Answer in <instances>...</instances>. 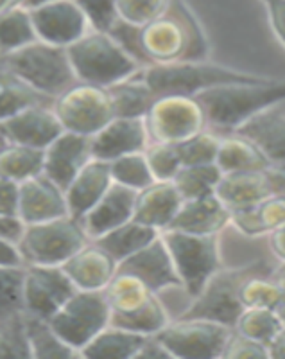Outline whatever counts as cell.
<instances>
[{"label": "cell", "instance_id": "1", "mask_svg": "<svg viewBox=\"0 0 285 359\" xmlns=\"http://www.w3.org/2000/svg\"><path fill=\"white\" fill-rule=\"evenodd\" d=\"M139 47L147 65L208 60V40L185 0H172L162 17L139 27Z\"/></svg>", "mask_w": 285, "mask_h": 359}, {"label": "cell", "instance_id": "2", "mask_svg": "<svg viewBox=\"0 0 285 359\" xmlns=\"http://www.w3.org/2000/svg\"><path fill=\"white\" fill-rule=\"evenodd\" d=\"M207 117V126L235 131L260 111L285 101V81L262 79L251 83H228L196 95Z\"/></svg>", "mask_w": 285, "mask_h": 359}, {"label": "cell", "instance_id": "3", "mask_svg": "<svg viewBox=\"0 0 285 359\" xmlns=\"http://www.w3.org/2000/svg\"><path fill=\"white\" fill-rule=\"evenodd\" d=\"M0 72L9 74L50 101L78 83L65 47L41 40L0 56Z\"/></svg>", "mask_w": 285, "mask_h": 359}, {"label": "cell", "instance_id": "4", "mask_svg": "<svg viewBox=\"0 0 285 359\" xmlns=\"http://www.w3.org/2000/svg\"><path fill=\"white\" fill-rule=\"evenodd\" d=\"M74 74L79 83L110 86L131 78L142 69L137 60L111 34L90 29L67 47Z\"/></svg>", "mask_w": 285, "mask_h": 359}, {"label": "cell", "instance_id": "5", "mask_svg": "<svg viewBox=\"0 0 285 359\" xmlns=\"http://www.w3.org/2000/svg\"><path fill=\"white\" fill-rule=\"evenodd\" d=\"M142 76L151 86L156 97L160 95H190L208 88L228 83H251L262 81L264 76H255L251 72L230 69V67L210 63L208 60H194V62H174L163 65L142 67Z\"/></svg>", "mask_w": 285, "mask_h": 359}, {"label": "cell", "instance_id": "6", "mask_svg": "<svg viewBox=\"0 0 285 359\" xmlns=\"http://www.w3.org/2000/svg\"><path fill=\"white\" fill-rule=\"evenodd\" d=\"M104 294L113 325L142 334H156L171 320L158 293L126 271H117Z\"/></svg>", "mask_w": 285, "mask_h": 359}, {"label": "cell", "instance_id": "7", "mask_svg": "<svg viewBox=\"0 0 285 359\" xmlns=\"http://www.w3.org/2000/svg\"><path fill=\"white\" fill-rule=\"evenodd\" d=\"M273 266L265 259H257L237 268L221 266L216 273L208 278L200 294L192 298L190 306L179 316L181 318H208L233 327L239 314L244 311L239 298L242 282L251 275L273 273Z\"/></svg>", "mask_w": 285, "mask_h": 359}, {"label": "cell", "instance_id": "8", "mask_svg": "<svg viewBox=\"0 0 285 359\" xmlns=\"http://www.w3.org/2000/svg\"><path fill=\"white\" fill-rule=\"evenodd\" d=\"M86 243H90V237L81 219L67 214L41 223L25 224L17 246L24 264L62 266Z\"/></svg>", "mask_w": 285, "mask_h": 359}, {"label": "cell", "instance_id": "9", "mask_svg": "<svg viewBox=\"0 0 285 359\" xmlns=\"http://www.w3.org/2000/svg\"><path fill=\"white\" fill-rule=\"evenodd\" d=\"M162 237L174 262L181 290L192 300L223 266L219 236H197L169 229L163 230Z\"/></svg>", "mask_w": 285, "mask_h": 359}, {"label": "cell", "instance_id": "10", "mask_svg": "<svg viewBox=\"0 0 285 359\" xmlns=\"http://www.w3.org/2000/svg\"><path fill=\"white\" fill-rule=\"evenodd\" d=\"M63 130L92 137L115 117L113 104L104 86L76 83L50 102Z\"/></svg>", "mask_w": 285, "mask_h": 359}, {"label": "cell", "instance_id": "11", "mask_svg": "<svg viewBox=\"0 0 285 359\" xmlns=\"http://www.w3.org/2000/svg\"><path fill=\"white\" fill-rule=\"evenodd\" d=\"M233 327L208 318L169 320L156 332L172 358L178 359H216L223 355Z\"/></svg>", "mask_w": 285, "mask_h": 359}, {"label": "cell", "instance_id": "12", "mask_svg": "<svg viewBox=\"0 0 285 359\" xmlns=\"http://www.w3.org/2000/svg\"><path fill=\"white\" fill-rule=\"evenodd\" d=\"M54 331L72 348L81 351L90 339L110 325V306L104 291L78 290L49 318Z\"/></svg>", "mask_w": 285, "mask_h": 359}, {"label": "cell", "instance_id": "13", "mask_svg": "<svg viewBox=\"0 0 285 359\" xmlns=\"http://www.w3.org/2000/svg\"><path fill=\"white\" fill-rule=\"evenodd\" d=\"M147 135L151 142L179 144L207 130V117L200 101L190 95H160L146 117Z\"/></svg>", "mask_w": 285, "mask_h": 359}, {"label": "cell", "instance_id": "14", "mask_svg": "<svg viewBox=\"0 0 285 359\" xmlns=\"http://www.w3.org/2000/svg\"><path fill=\"white\" fill-rule=\"evenodd\" d=\"M78 291L62 266L25 264L24 313L49 320Z\"/></svg>", "mask_w": 285, "mask_h": 359}, {"label": "cell", "instance_id": "15", "mask_svg": "<svg viewBox=\"0 0 285 359\" xmlns=\"http://www.w3.org/2000/svg\"><path fill=\"white\" fill-rule=\"evenodd\" d=\"M31 18L38 40L65 49L90 31L88 20L74 0H50L33 9Z\"/></svg>", "mask_w": 285, "mask_h": 359}, {"label": "cell", "instance_id": "16", "mask_svg": "<svg viewBox=\"0 0 285 359\" xmlns=\"http://www.w3.org/2000/svg\"><path fill=\"white\" fill-rule=\"evenodd\" d=\"M8 142L45 149L63 131L50 102L31 104L0 121Z\"/></svg>", "mask_w": 285, "mask_h": 359}, {"label": "cell", "instance_id": "17", "mask_svg": "<svg viewBox=\"0 0 285 359\" xmlns=\"http://www.w3.org/2000/svg\"><path fill=\"white\" fill-rule=\"evenodd\" d=\"M118 271H126L140 278L147 287H151L158 294L169 287L181 290V282L176 273L174 262H172L167 245L163 241L162 232L142 250L124 259L123 262H118Z\"/></svg>", "mask_w": 285, "mask_h": 359}, {"label": "cell", "instance_id": "18", "mask_svg": "<svg viewBox=\"0 0 285 359\" xmlns=\"http://www.w3.org/2000/svg\"><path fill=\"white\" fill-rule=\"evenodd\" d=\"M92 156L90 137L65 131L43 149V175L65 191Z\"/></svg>", "mask_w": 285, "mask_h": 359}, {"label": "cell", "instance_id": "19", "mask_svg": "<svg viewBox=\"0 0 285 359\" xmlns=\"http://www.w3.org/2000/svg\"><path fill=\"white\" fill-rule=\"evenodd\" d=\"M149 144V135L144 118L113 117L104 128L90 137L92 156L99 160H111L130 153L144 151Z\"/></svg>", "mask_w": 285, "mask_h": 359}, {"label": "cell", "instance_id": "20", "mask_svg": "<svg viewBox=\"0 0 285 359\" xmlns=\"http://www.w3.org/2000/svg\"><path fill=\"white\" fill-rule=\"evenodd\" d=\"M65 191L41 172L18 184V217L24 224L67 216Z\"/></svg>", "mask_w": 285, "mask_h": 359}, {"label": "cell", "instance_id": "21", "mask_svg": "<svg viewBox=\"0 0 285 359\" xmlns=\"http://www.w3.org/2000/svg\"><path fill=\"white\" fill-rule=\"evenodd\" d=\"M62 268L78 290L104 291L117 275L118 262L97 243L90 241L63 262Z\"/></svg>", "mask_w": 285, "mask_h": 359}, {"label": "cell", "instance_id": "22", "mask_svg": "<svg viewBox=\"0 0 285 359\" xmlns=\"http://www.w3.org/2000/svg\"><path fill=\"white\" fill-rule=\"evenodd\" d=\"M134 200H137V191L111 184L101 200L81 217L90 241L133 219Z\"/></svg>", "mask_w": 285, "mask_h": 359}, {"label": "cell", "instance_id": "23", "mask_svg": "<svg viewBox=\"0 0 285 359\" xmlns=\"http://www.w3.org/2000/svg\"><path fill=\"white\" fill-rule=\"evenodd\" d=\"M181 203L183 198L172 184V180L169 182L155 180L151 185L137 192L133 219L163 232L171 226Z\"/></svg>", "mask_w": 285, "mask_h": 359}, {"label": "cell", "instance_id": "24", "mask_svg": "<svg viewBox=\"0 0 285 359\" xmlns=\"http://www.w3.org/2000/svg\"><path fill=\"white\" fill-rule=\"evenodd\" d=\"M228 224V207L214 192L194 200H185L169 229L197 236H219Z\"/></svg>", "mask_w": 285, "mask_h": 359}, {"label": "cell", "instance_id": "25", "mask_svg": "<svg viewBox=\"0 0 285 359\" xmlns=\"http://www.w3.org/2000/svg\"><path fill=\"white\" fill-rule=\"evenodd\" d=\"M111 184L113 180H111L110 162L99 158L90 160L65 189L70 216L81 219L101 200Z\"/></svg>", "mask_w": 285, "mask_h": 359}, {"label": "cell", "instance_id": "26", "mask_svg": "<svg viewBox=\"0 0 285 359\" xmlns=\"http://www.w3.org/2000/svg\"><path fill=\"white\" fill-rule=\"evenodd\" d=\"M251 140L267 158L269 165L285 163V115L273 108L260 111L235 130Z\"/></svg>", "mask_w": 285, "mask_h": 359}, {"label": "cell", "instance_id": "27", "mask_svg": "<svg viewBox=\"0 0 285 359\" xmlns=\"http://www.w3.org/2000/svg\"><path fill=\"white\" fill-rule=\"evenodd\" d=\"M216 194L232 212L258 203L264 198L271 196L273 191L264 169V171L223 172L216 187Z\"/></svg>", "mask_w": 285, "mask_h": 359}, {"label": "cell", "instance_id": "28", "mask_svg": "<svg viewBox=\"0 0 285 359\" xmlns=\"http://www.w3.org/2000/svg\"><path fill=\"white\" fill-rule=\"evenodd\" d=\"M147 336L110 323L79 351V358L134 359Z\"/></svg>", "mask_w": 285, "mask_h": 359}, {"label": "cell", "instance_id": "29", "mask_svg": "<svg viewBox=\"0 0 285 359\" xmlns=\"http://www.w3.org/2000/svg\"><path fill=\"white\" fill-rule=\"evenodd\" d=\"M285 223V196L271 194L251 207L230 212V224H233L246 237L267 236L271 230Z\"/></svg>", "mask_w": 285, "mask_h": 359}, {"label": "cell", "instance_id": "30", "mask_svg": "<svg viewBox=\"0 0 285 359\" xmlns=\"http://www.w3.org/2000/svg\"><path fill=\"white\" fill-rule=\"evenodd\" d=\"M216 165L221 172L264 171L269 168V162L251 140L230 131L228 135H221Z\"/></svg>", "mask_w": 285, "mask_h": 359}, {"label": "cell", "instance_id": "31", "mask_svg": "<svg viewBox=\"0 0 285 359\" xmlns=\"http://www.w3.org/2000/svg\"><path fill=\"white\" fill-rule=\"evenodd\" d=\"M140 70L133 74L131 78L108 88L115 117L144 118L147 110L155 102V92L151 90V86L147 85Z\"/></svg>", "mask_w": 285, "mask_h": 359}, {"label": "cell", "instance_id": "32", "mask_svg": "<svg viewBox=\"0 0 285 359\" xmlns=\"http://www.w3.org/2000/svg\"><path fill=\"white\" fill-rule=\"evenodd\" d=\"M160 236L158 230L147 226V224L139 223V221L130 219L127 223L120 224L117 229L110 230L104 236L94 239L101 248L106 250L111 257L117 262H123L130 255L142 250L144 246L149 245L153 239Z\"/></svg>", "mask_w": 285, "mask_h": 359}, {"label": "cell", "instance_id": "33", "mask_svg": "<svg viewBox=\"0 0 285 359\" xmlns=\"http://www.w3.org/2000/svg\"><path fill=\"white\" fill-rule=\"evenodd\" d=\"M25 332H27L31 354L36 359H67L79 358V352L72 348L57 334L49 320L36 318L24 313Z\"/></svg>", "mask_w": 285, "mask_h": 359}, {"label": "cell", "instance_id": "34", "mask_svg": "<svg viewBox=\"0 0 285 359\" xmlns=\"http://www.w3.org/2000/svg\"><path fill=\"white\" fill-rule=\"evenodd\" d=\"M43 172V149L9 142L0 149V176L22 184Z\"/></svg>", "mask_w": 285, "mask_h": 359}, {"label": "cell", "instance_id": "35", "mask_svg": "<svg viewBox=\"0 0 285 359\" xmlns=\"http://www.w3.org/2000/svg\"><path fill=\"white\" fill-rule=\"evenodd\" d=\"M31 11L22 6L0 11V56L11 54L36 41Z\"/></svg>", "mask_w": 285, "mask_h": 359}, {"label": "cell", "instance_id": "36", "mask_svg": "<svg viewBox=\"0 0 285 359\" xmlns=\"http://www.w3.org/2000/svg\"><path fill=\"white\" fill-rule=\"evenodd\" d=\"M221 176H223V172H221V169L217 168L216 163L181 165V169L172 178V184L176 185L183 201L194 200V198L214 194Z\"/></svg>", "mask_w": 285, "mask_h": 359}, {"label": "cell", "instance_id": "37", "mask_svg": "<svg viewBox=\"0 0 285 359\" xmlns=\"http://www.w3.org/2000/svg\"><path fill=\"white\" fill-rule=\"evenodd\" d=\"M237 332L248 336L258 343H269L277 338L278 332L284 329V322L274 309H264V307H248L242 311L233 325Z\"/></svg>", "mask_w": 285, "mask_h": 359}, {"label": "cell", "instance_id": "38", "mask_svg": "<svg viewBox=\"0 0 285 359\" xmlns=\"http://www.w3.org/2000/svg\"><path fill=\"white\" fill-rule=\"evenodd\" d=\"M25 264H0V322L24 314Z\"/></svg>", "mask_w": 285, "mask_h": 359}, {"label": "cell", "instance_id": "39", "mask_svg": "<svg viewBox=\"0 0 285 359\" xmlns=\"http://www.w3.org/2000/svg\"><path fill=\"white\" fill-rule=\"evenodd\" d=\"M110 171L113 184L123 185V187L133 189V191H142L147 185L155 182L149 163H147L144 151L130 153V155L118 156L110 162Z\"/></svg>", "mask_w": 285, "mask_h": 359}, {"label": "cell", "instance_id": "40", "mask_svg": "<svg viewBox=\"0 0 285 359\" xmlns=\"http://www.w3.org/2000/svg\"><path fill=\"white\" fill-rule=\"evenodd\" d=\"M239 298H241L244 309L248 307L277 309L278 302H280V284L273 273L251 275L242 282Z\"/></svg>", "mask_w": 285, "mask_h": 359}, {"label": "cell", "instance_id": "41", "mask_svg": "<svg viewBox=\"0 0 285 359\" xmlns=\"http://www.w3.org/2000/svg\"><path fill=\"white\" fill-rule=\"evenodd\" d=\"M0 81H2V86H0V121L31 107V104L53 102L18 79L11 78L9 74L0 72Z\"/></svg>", "mask_w": 285, "mask_h": 359}, {"label": "cell", "instance_id": "42", "mask_svg": "<svg viewBox=\"0 0 285 359\" xmlns=\"http://www.w3.org/2000/svg\"><path fill=\"white\" fill-rule=\"evenodd\" d=\"M221 135L216 131L203 130L190 139L176 144L178 146L181 165H203V163H216L219 151Z\"/></svg>", "mask_w": 285, "mask_h": 359}, {"label": "cell", "instance_id": "43", "mask_svg": "<svg viewBox=\"0 0 285 359\" xmlns=\"http://www.w3.org/2000/svg\"><path fill=\"white\" fill-rule=\"evenodd\" d=\"M144 155H146L155 180H160V182H169L181 169V158H179L176 144L151 142L149 140V144L144 149Z\"/></svg>", "mask_w": 285, "mask_h": 359}, {"label": "cell", "instance_id": "44", "mask_svg": "<svg viewBox=\"0 0 285 359\" xmlns=\"http://www.w3.org/2000/svg\"><path fill=\"white\" fill-rule=\"evenodd\" d=\"M0 358H33L25 332L24 314L0 322Z\"/></svg>", "mask_w": 285, "mask_h": 359}, {"label": "cell", "instance_id": "45", "mask_svg": "<svg viewBox=\"0 0 285 359\" xmlns=\"http://www.w3.org/2000/svg\"><path fill=\"white\" fill-rule=\"evenodd\" d=\"M172 0H117L118 18L126 24L142 27L167 11Z\"/></svg>", "mask_w": 285, "mask_h": 359}, {"label": "cell", "instance_id": "46", "mask_svg": "<svg viewBox=\"0 0 285 359\" xmlns=\"http://www.w3.org/2000/svg\"><path fill=\"white\" fill-rule=\"evenodd\" d=\"M88 20L90 29L110 34L117 25V0H74Z\"/></svg>", "mask_w": 285, "mask_h": 359}, {"label": "cell", "instance_id": "47", "mask_svg": "<svg viewBox=\"0 0 285 359\" xmlns=\"http://www.w3.org/2000/svg\"><path fill=\"white\" fill-rule=\"evenodd\" d=\"M224 359H242V358H269L267 347L264 343H258L248 336L237 332L235 329L230 334L226 347H224L223 355Z\"/></svg>", "mask_w": 285, "mask_h": 359}, {"label": "cell", "instance_id": "48", "mask_svg": "<svg viewBox=\"0 0 285 359\" xmlns=\"http://www.w3.org/2000/svg\"><path fill=\"white\" fill-rule=\"evenodd\" d=\"M0 212L18 216V184L0 176Z\"/></svg>", "mask_w": 285, "mask_h": 359}, {"label": "cell", "instance_id": "49", "mask_svg": "<svg viewBox=\"0 0 285 359\" xmlns=\"http://www.w3.org/2000/svg\"><path fill=\"white\" fill-rule=\"evenodd\" d=\"M271 29L285 47V0H264Z\"/></svg>", "mask_w": 285, "mask_h": 359}, {"label": "cell", "instance_id": "50", "mask_svg": "<svg viewBox=\"0 0 285 359\" xmlns=\"http://www.w3.org/2000/svg\"><path fill=\"white\" fill-rule=\"evenodd\" d=\"M25 224L18 216H8V214L0 212V239L4 241L15 243L20 241L22 233H24Z\"/></svg>", "mask_w": 285, "mask_h": 359}, {"label": "cell", "instance_id": "51", "mask_svg": "<svg viewBox=\"0 0 285 359\" xmlns=\"http://www.w3.org/2000/svg\"><path fill=\"white\" fill-rule=\"evenodd\" d=\"M134 359H172V355L165 348V345L160 341L158 336L149 334Z\"/></svg>", "mask_w": 285, "mask_h": 359}, {"label": "cell", "instance_id": "52", "mask_svg": "<svg viewBox=\"0 0 285 359\" xmlns=\"http://www.w3.org/2000/svg\"><path fill=\"white\" fill-rule=\"evenodd\" d=\"M267 236L269 248H271L273 255L280 261V264H285V223L277 226L274 230H271Z\"/></svg>", "mask_w": 285, "mask_h": 359}, {"label": "cell", "instance_id": "53", "mask_svg": "<svg viewBox=\"0 0 285 359\" xmlns=\"http://www.w3.org/2000/svg\"><path fill=\"white\" fill-rule=\"evenodd\" d=\"M265 172H267L269 185H271L273 194L285 196V163L284 165H269Z\"/></svg>", "mask_w": 285, "mask_h": 359}, {"label": "cell", "instance_id": "54", "mask_svg": "<svg viewBox=\"0 0 285 359\" xmlns=\"http://www.w3.org/2000/svg\"><path fill=\"white\" fill-rule=\"evenodd\" d=\"M0 264H24L20 250L15 243L0 239Z\"/></svg>", "mask_w": 285, "mask_h": 359}, {"label": "cell", "instance_id": "55", "mask_svg": "<svg viewBox=\"0 0 285 359\" xmlns=\"http://www.w3.org/2000/svg\"><path fill=\"white\" fill-rule=\"evenodd\" d=\"M273 275L278 280V284H280V302H278L277 309L274 311H277L278 316H280L281 322H284L285 325V264L278 266V268L273 271Z\"/></svg>", "mask_w": 285, "mask_h": 359}, {"label": "cell", "instance_id": "56", "mask_svg": "<svg viewBox=\"0 0 285 359\" xmlns=\"http://www.w3.org/2000/svg\"><path fill=\"white\" fill-rule=\"evenodd\" d=\"M267 354L269 358H285V325L277 338L267 345Z\"/></svg>", "mask_w": 285, "mask_h": 359}, {"label": "cell", "instance_id": "57", "mask_svg": "<svg viewBox=\"0 0 285 359\" xmlns=\"http://www.w3.org/2000/svg\"><path fill=\"white\" fill-rule=\"evenodd\" d=\"M47 2H50V0H20V4H18V6L29 9V11H33V9L40 8V6L47 4Z\"/></svg>", "mask_w": 285, "mask_h": 359}, {"label": "cell", "instance_id": "58", "mask_svg": "<svg viewBox=\"0 0 285 359\" xmlns=\"http://www.w3.org/2000/svg\"><path fill=\"white\" fill-rule=\"evenodd\" d=\"M18 4H20V0H0V11H4V9H9Z\"/></svg>", "mask_w": 285, "mask_h": 359}, {"label": "cell", "instance_id": "59", "mask_svg": "<svg viewBox=\"0 0 285 359\" xmlns=\"http://www.w3.org/2000/svg\"><path fill=\"white\" fill-rule=\"evenodd\" d=\"M8 139H6L4 131H2V128H0V149H4L6 146H8Z\"/></svg>", "mask_w": 285, "mask_h": 359}, {"label": "cell", "instance_id": "60", "mask_svg": "<svg viewBox=\"0 0 285 359\" xmlns=\"http://www.w3.org/2000/svg\"><path fill=\"white\" fill-rule=\"evenodd\" d=\"M0 86H2V81H0Z\"/></svg>", "mask_w": 285, "mask_h": 359}]
</instances>
